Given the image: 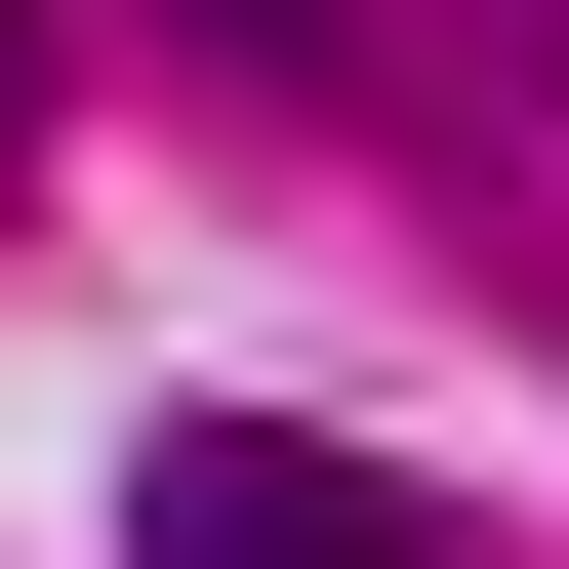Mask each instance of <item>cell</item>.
<instances>
[{
	"mask_svg": "<svg viewBox=\"0 0 569 569\" xmlns=\"http://www.w3.org/2000/svg\"><path fill=\"white\" fill-rule=\"evenodd\" d=\"M122 569H448V488L284 448V407H163V448H122Z\"/></svg>",
	"mask_w": 569,
	"mask_h": 569,
	"instance_id": "obj_1",
	"label": "cell"
}]
</instances>
